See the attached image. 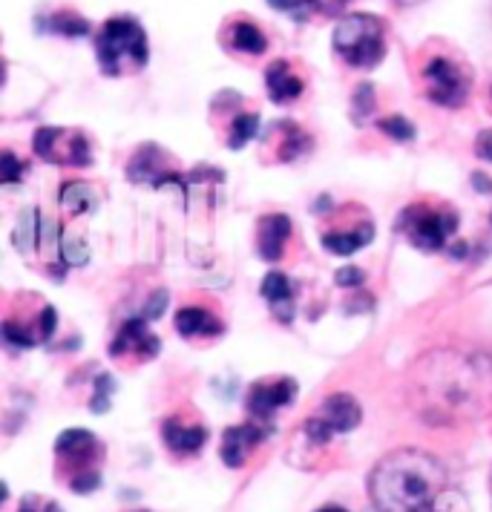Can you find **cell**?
<instances>
[{
	"instance_id": "1",
	"label": "cell",
	"mask_w": 492,
	"mask_h": 512,
	"mask_svg": "<svg viewBox=\"0 0 492 512\" xmlns=\"http://www.w3.org/2000/svg\"><path fill=\"white\" fill-rule=\"evenodd\" d=\"M444 487V466L421 449L386 455L369 481L377 512H435Z\"/></svg>"
},
{
	"instance_id": "2",
	"label": "cell",
	"mask_w": 492,
	"mask_h": 512,
	"mask_svg": "<svg viewBox=\"0 0 492 512\" xmlns=\"http://www.w3.org/2000/svg\"><path fill=\"white\" fill-rule=\"evenodd\" d=\"M95 55L104 75H124L127 70H141L150 58L144 26L136 18H110L95 35Z\"/></svg>"
},
{
	"instance_id": "3",
	"label": "cell",
	"mask_w": 492,
	"mask_h": 512,
	"mask_svg": "<svg viewBox=\"0 0 492 512\" xmlns=\"http://www.w3.org/2000/svg\"><path fill=\"white\" fill-rule=\"evenodd\" d=\"M331 44L349 67L372 70L386 55V29L375 15H346L334 26Z\"/></svg>"
},
{
	"instance_id": "4",
	"label": "cell",
	"mask_w": 492,
	"mask_h": 512,
	"mask_svg": "<svg viewBox=\"0 0 492 512\" xmlns=\"http://www.w3.org/2000/svg\"><path fill=\"white\" fill-rule=\"evenodd\" d=\"M363 420V409L352 395H331L323 400V406L317 409V415L305 420V438L317 446L328 443L334 435H346L354 432Z\"/></svg>"
},
{
	"instance_id": "5",
	"label": "cell",
	"mask_w": 492,
	"mask_h": 512,
	"mask_svg": "<svg viewBox=\"0 0 492 512\" xmlns=\"http://www.w3.org/2000/svg\"><path fill=\"white\" fill-rule=\"evenodd\" d=\"M423 84H426V95L441 104V107H461L469 98V72L446 58V55H432L423 67Z\"/></svg>"
},
{
	"instance_id": "6",
	"label": "cell",
	"mask_w": 492,
	"mask_h": 512,
	"mask_svg": "<svg viewBox=\"0 0 492 512\" xmlns=\"http://www.w3.org/2000/svg\"><path fill=\"white\" fill-rule=\"evenodd\" d=\"M35 153L49 164H90L93 150L81 133H70L61 127H41L35 133Z\"/></svg>"
},
{
	"instance_id": "7",
	"label": "cell",
	"mask_w": 492,
	"mask_h": 512,
	"mask_svg": "<svg viewBox=\"0 0 492 512\" xmlns=\"http://www.w3.org/2000/svg\"><path fill=\"white\" fill-rule=\"evenodd\" d=\"M403 225H409V239L421 251H441L446 239L458 228V219L452 213H435V210L418 208V216L406 213Z\"/></svg>"
},
{
	"instance_id": "8",
	"label": "cell",
	"mask_w": 492,
	"mask_h": 512,
	"mask_svg": "<svg viewBox=\"0 0 492 512\" xmlns=\"http://www.w3.org/2000/svg\"><path fill=\"white\" fill-rule=\"evenodd\" d=\"M294 397H297V383L291 377H280V380H271V383H257L248 392V412L259 423H268L274 418V412L291 406Z\"/></svg>"
},
{
	"instance_id": "9",
	"label": "cell",
	"mask_w": 492,
	"mask_h": 512,
	"mask_svg": "<svg viewBox=\"0 0 492 512\" xmlns=\"http://www.w3.org/2000/svg\"><path fill=\"white\" fill-rule=\"evenodd\" d=\"M101 441L95 438L93 432H87V429H67V432H61V438L55 441V455L61 458V461H70L75 466V472L72 475H78V472H87V469H95V461L101 458Z\"/></svg>"
},
{
	"instance_id": "10",
	"label": "cell",
	"mask_w": 492,
	"mask_h": 512,
	"mask_svg": "<svg viewBox=\"0 0 492 512\" xmlns=\"http://www.w3.org/2000/svg\"><path fill=\"white\" fill-rule=\"evenodd\" d=\"M271 435V426H262V423H242V426H231L225 429L222 435V464L239 469L245 466L251 449H257L259 443Z\"/></svg>"
},
{
	"instance_id": "11",
	"label": "cell",
	"mask_w": 492,
	"mask_h": 512,
	"mask_svg": "<svg viewBox=\"0 0 492 512\" xmlns=\"http://www.w3.org/2000/svg\"><path fill=\"white\" fill-rule=\"evenodd\" d=\"M162 153L156 147H141L139 153L133 156V162L127 167V179L130 182H139V185H153V187H164V185H182L185 187V179L164 170L162 167Z\"/></svg>"
},
{
	"instance_id": "12",
	"label": "cell",
	"mask_w": 492,
	"mask_h": 512,
	"mask_svg": "<svg viewBox=\"0 0 492 512\" xmlns=\"http://www.w3.org/2000/svg\"><path fill=\"white\" fill-rule=\"evenodd\" d=\"M259 256L265 262H280V256L285 254V245H288V236H291V219L282 216V213H268L259 219Z\"/></svg>"
},
{
	"instance_id": "13",
	"label": "cell",
	"mask_w": 492,
	"mask_h": 512,
	"mask_svg": "<svg viewBox=\"0 0 492 512\" xmlns=\"http://www.w3.org/2000/svg\"><path fill=\"white\" fill-rule=\"evenodd\" d=\"M124 351H139L144 357H153L159 351V340L147 331V320L144 317H133L124 326L118 328V337L110 346V354H124Z\"/></svg>"
},
{
	"instance_id": "14",
	"label": "cell",
	"mask_w": 492,
	"mask_h": 512,
	"mask_svg": "<svg viewBox=\"0 0 492 512\" xmlns=\"http://www.w3.org/2000/svg\"><path fill=\"white\" fill-rule=\"evenodd\" d=\"M162 438L170 452H176V455H196L208 443V429L205 426H185L179 420H164Z\"/></svg>"
},
{
	"instance_id": "15",
	"label": "cell",
	"mask_w": 492,
	"mask_h": 512,
	"mask_svg": "<svg viewBox=\"0 0 492 512\" xmlns=\"http://www.w3.org/2000/svg\"><path fill=\"white\" fill-rule=\"evenodd\" d=\"M265 87L277 104H288L303 95V78L291 72L288 61H274L265 72Z\"/></svg>"
},
{
	"instance_id": "16",
	"label": "cell",
	"mask_w": 492,
	"mask_h": 512,
	"mask_svg": "<svg viewBox=\"0 0 492 512\" xmlns=\"http://www.w3.org/2000/svg\"><path fill=\"white\" fill-rule=\"evenodd\" d=\"M262 297L274 305V314H280L282 323L291 320V314H294V288H291V282H288L285 274L271 271V274L262 280Z\"/></svg>"
},
{
	"instance_id": "17",
	"label": "cell",
	"mask_w": 492,
	"mask_h": 512,
	"mask_svg": "<svg viewBox=\"0 0 492 512\" xmlns=\"http://www.w3.org/2000/svg\"><path fill=\"white\" fill-rule=\"evenodd\" d=\"M38 32L61 35V38H87L93 32V26L87 24V18L75 15L70 9H61V12L47 15V18H38Z\"/></svg>"
},
{
	"instance_id": "18",
	"label": "cell",
	"mask_w": 492,
	"mask_h": 512,
	"mask_svg": "<svg viewBox=\"0 0 492 512\" xmlns=\"http://www.w3.org/2000/svg\"><path fill=\"white\" fill-rule=\"evenodd\" d=\"M176 331L182 337H213V334H222V323L211 317L205 308H182L176 314Z\"/></svg>"
},
{
	"instance_id": "19",
	"label": "cell",
	"mask_w": 492,
	"mask_h": 512,
	"mask_svg": "<svg viewBox=\"0 0 492 512\" xmlns=\"http://www.w3.org/2000/svg\"><path fill=\"white\" fill-rule=\"evenodd\" d=\"M372 236H375V228H372V225H360L357 231L349 233H326V236H323V248L337 256H352L354 251L366 248V245L372 242Z\"/></svg>"
},
{
	"instance_id": "20",
	"label": "cell",
	"mask_w": 492,
	"mask_h": 512,
	"mask_svg": "<svg viewBox=\"0 0 492 512\" xmlns=\"http://www.w3.org/2000/svg\"><path fill=\"white\" fill-rule=\"evenodd\" d=\"M231 47L236 52H245V55H262L268 49V38L257 24H248V21H236L231 26Z\"/></svg>"
},
{
	"instance_id": "21",
	"label": "cell",
	"mask_w": 492,
	"mask_h": 512,
	"mask_svg": "<svg viewBox=\"0 0 492 512\" xmlns=\"http://www.w3.org/2000/svg\"><path fill=\"white\" fill-rule=\"evenodd\" d=\"M98 205L95 199V187L87 182H70V185L61 187V208L70 210L72 216H81V213H90Z\"/></svg>"
},
{
	"instance_id": "22",
	"label": "cell",
	"mask_w": 492,
	"mask_h": 512,
	"mask_svg": "<svg viewBox=\"0 0 492 512\" xmlns=\"http://www.w3.org/2000/svg\"><path fill=\"white\" fill-rule=\"evenodd\" d=\"M38 228H41V213L35 208H26L15 225V245L18 251H32L38 245Z\"/></svg>"
},
{
	"instance_id": "23",
	"label": "cell",
	"mask_w": 492,
	"mask_h": 512,
	"mask_svg": "<svg viewBox=\"0 0 492 512\" xmlns=\"http://www.w3.org/2000/svg\"><path fill=\"white\" fill-rule=\"evenodd\" d=\"M61 256H64L67 265L81 268V265H87V259H90V248L84 245L81 236H75V233H61Z\"/></svg>"
},
{
	"instance_id": "24",
	"label": "cell",
	"mask_w": 492,
	"mask_h": 512,
	"mask_svg": "<svg viewBox=\"0 0 492 512\" xmlns=\"http://www.w3.org/2000/svg\"><path fill=\"white\" fill-rule=\"evenodd\" d=\"M116 392V380L110 377V374H98V380H95V395L90 400V409H93L95 415H104L107 409H110V397Z\"/></svg>"
},
{
	"instance_id": "25",
	"label": "cell",
	"mask_w": 492,
	"mask_h": 512,
	"mask_svg": "<svg viewBox=\"0 0 492 512\" xmlns=\"http://www.w3.org/2000/svg\"><path fill=\"white\" fill-rule=\"evenodd\" d=\"M231 130H234V136H231V147H234V150H242V147H245V144L259 133V118L239 116L234 124H231Z\"/></svg>"
},
{
	"instance_id": "26",
	"label": "cell",
	"mask_w": 492,
	"mask_h": 512,
	"mask_svg": "<svg viewBox=\"0 0 492 512\" xmlns=\"http://www.w3.org/2000/svg\"><path fill=\"white\" fill-rule=\"evenodd\" d=\"M3 340H6V346H12V349H32V346L41 343V337L29 334L26 328H21L18 323H12V320L3 323Z\"/></svg>"
},
{
	"instance_id": "27",
	"label": "cell",
	"mask_w": 492,
	"mask_h": 512,
	"mask_svg": "<svg viewBox=\"0 0 492 512\" xmlns=\"http://www.w3.org/2000/svg\"><path fill=\"white\" fill-rule=\"evenodd\" d=\"M380 130H383L386 136H392V139H398V141L415 139V127H412V124H409L403 116L383 118V121H380Z\"/></svg>"
},
{
	"instance_id": "28",
	"label": "cell",
	"mask_w": 492,
	"mask_h": 512,
	"mask_svg": "<svg viewBox=\"0 0 492 512\" xmlns=\"http://www.w3.org/2000/svg\"><path fill=\"white\" fill-rule=\"evenodd\" d=\"M26 176V164H21L9 150L0 156V182L3 185H12V182H18V179H24Z\"/></svg>"
},
{
	"instance_id": "29",
	"label": "cell",
	"mask_w": 492,
	"mask_h": 512,
	"mask_svg": "<svg viewBox=\"0 0 492 512\" xmlns=\"http://www.w3.org/2000/svg\"><path fill=\"white\" fill-rule=\"evenodd\" d=\"M268 6L280 9V12L297 18V21H305L311 15V0H268Z\"/></svg>"
},
{
	"instance_id": "30",
	"label": "cell",
	"mask_w": 492,
	"mask_h": 512,
	"mask_svg": "<svg viewBox=\"0 0 492 512\" xmlns=\"http://www.w3.org/2000/svg\"><path fill=\"white\" fill-rule=\"evenodd\" d=\"M98 487H101L98 469H87V472H78V475H72L70 478V489L72 492H78V495H87V492H93V489Z\"/></svg>"
},
{
	"instance_id": "31",
	"label": "cell",
	"mask_w": 492,
	"mask_h": 512,
	"mask_svg": "<svg viewBox=\"0 0 492 512\" xmlns=\"http://www.w3.org/2000/svg\"><path fill=\"white\" fill-rule=\"evenodd\" d=\"M372 98H375V93H372V87H369V84L357 87V93H354V110H352L357 121H363L366 113H372V110H375V101H372Z\"/></svg>"
},
{
	"instance_id": "32",
	"label": "cell",
	"mask_w": 492,
	"mask_h": 512,
	"mask_svg": "<svg viewBox=\"0 0 492 512\" xmlns=\"http://www.w3.org/2000/svg\"><path fill=\"white\" fill-rule=\"evenodd\" d=\"M349 3H352V0H311V12H320V15H326V18H337V15L346 12Z\"/></svg>"
},
{
	"instance_id": "33",
	"label": "cell",
	"mask_w": 492,
	"mask_h": 512,
	"mask_svg": "<svg viewBox=\"0 0 492 512\" xmlns=\"http://www.w3.org/2000/svg\"><path fill=\"white\" fill-rule=\"evenodd\" d=\"M334 280H337V285H343V288H360V285L366 282V274H363L360 268L346 265V268H340V271L334 274Z\"/></svg>"
},
{
	"instance_id": "34",
	"label": "cell",
	"mask_w": 492,
	"mask_h": 512,
	"mask_svg": "<svg viewBox=\"0 0 492 512\" xmlns=\"http://www.w3.org/2000/svg\"><path fill=\"white\" fill-rule=\"evenodd\" d=\"M164 305H167V291H153V297L147 300V305H144V320H156V317H162V311H164Z\"/></svg>"
},
{
	"instance_id": "35",
	"label": "cell",
	"mask_w": 492,
	"mask_h": 512,
	"mask_svg": "<svg viewBox=\"0 0 492 512\" xmlns=\"http://www.w3.org/2000/svg\"><path fill=\"white\" fill-rule=\"evenodd\" d=\"M18 512H61V507H58L55 501L38 498V495H26L24 504H21V510Z\"/></svg>"
},
{
	"instance_id": "36",
	"label": "cell",
	"mask_w": 492,
	"mask_h": 512,
	"mask_svg": "<svg viewBox=\"0 0 492 512\" xmlns=\"http://www.w3.org/2000/svg\"><path fill=\"white\" fill-rule=\"evenodd\" d=\"M475 153H478V159H484V162H492V130H484L478 141H475Z\"/></svg>"
},
{
	"instance_id": "37",
	"label": "cell",
	"mask_w": 492,
	"mask_h": 512,
	"mask_svg": "<svg viewBox=\"0 0 492 512\" xmlns=\"http://www.w3.org/2000/svg\"><path fill=\"white\" fill-rule=\"evenodd\" d=\"M55 323H58L55 308L47 305V308H44V314H41V340H49V337L55 334Z\"/></svg>"
},
{
	"instance_id": "38",
	"label": "cell",
	"mask_w": 492,
	"mask_h": 512,
	"mask_svg": "<svg viewBox=\"0 0 492 512\" xmlns=\"http://www.w3.org/2000/svg\"><path fill=\"white\" fill-rule=\"evenodd\" d=\"M472 185H475V190H481V193H484V190H487V193H492L490 176H481V173H475V176H472Z\"/></svg>"
},
{
	"instance_id": "39",
	"label": "cell",
	"mask_w": 492,
	"mask_h": 512,
	"mask_svg": "<svg viewBox=\"0 0 492 512\" xmlns=\"http://www.w3.org/2000/svg\"><path fill=\"white\" fill-rule=\"evenodd\" d=\"M467 254V245L461 242V245H452V256H464Z\"/></svg>"
},
{
	"instance_id": "40",
	"label": "cell",
	"mask_w": 492,
	"mask_h": 512,
	"mask_svg": "<svg viewBox=\"0 0 492 512\" xmlns=\"http://www.w3.org/2000/svg\"><path fill=\"white\" fill-rule=\"evenodd\" d=\"M317 512H349V510H343V507H323V510H317Z\"/></svg>"
}]
</instances>
